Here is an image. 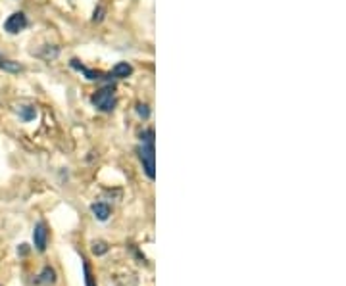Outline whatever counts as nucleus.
Returning <instances> with one entry per match:
<instances>
[{"mask_svg": "<svg viewBox=\"0 0 346 286\" xmlns=\"http://www.w3.org/2000/svg\"><path fill=\"white\" fill-rule=\"evenodd\" d=\"M39 282H56V273H54V269H50V267H46V269H43V273H41V278H39Z\"/></svg>", "mask_w": 346, "mask_h": 286, "instance_id": "nucleus-9", "label": "nucleus"}, {"mask_svg": "<svg viewBox=\"0 0 346 286\" xmlns=\"http://www.w3.org/2000/svg\"><path fill=\"white\" fill-rule=\"evenodd\" d=\"M25 27H27V18H25V14H22V12L12 14L10 18L6 20V23H4V29H6L10 35L22 33Z\"/></svg>", "mask_w": 346, "mask_h": 286, "instance_id": "nucleus-3", "label": "nucleus"}, {"mask_svg": "<svg viewBox=\"0 0 346 286\" xmlns=\"http://www.w3.org/2000/svg\"><path fill=\"white\" fill-rule=\"evenodd\" d=\"M91 211L95 213V217H97L98 221H106L110 217V206L108 204H104V202L93 204V206H91Z\"/></svg>", "mask_w": 346, "mask_h": 286, "instance_id": "nucleus-5", "label": "nucleus"}, {"mask_svg": "<svg viewBox=\"0 0 346 286\" xmlns=\"http://www.w3.org/2000/svg\"><path fill=\"white\" fill-rule=\"evenodd\" d=\"M85 280H86V286H95V282H93V275H91L89 265L86 263H85Z\"/></svg>", "mask_w": 346, "mask_h": 286, "instance_id": "nucleus-14", "label": "nucleus"}, {"mask_svg": "<svg viewBox=\"0 0 346 286\" xmlns=\"http://www.w3.org/2000/svg\"><path fill=\"white\" fill-rule=\"evenodd\" d=\"M20 117H22L23 121H33L37 117V110L31 108V106H22L20 108Z\"/></svg>", "mask_w": 346, "mask_h": 286, "instance_id": "nucleus-8", "label": "nucleus"}, {"mask_svg": "<svg viewBox=\"0 0 346 286\" xmlns=\"http://www.w3.org/2000/svg\"><path fill=\"white\" fill-rule=\"evenodd\" d=\"M137 113L141 115L142 119H148V117H150V108H148L146 104L139 102V104H137Z\"/></svg>", "mask_w": 346, "mask_h": 286, "instance_id": "nucleus-10", "label": "nucleus"}, {"mask_svg": "<svg viewBox=\"0 0 346 286\" xmlns=\"http://www.w3.org/2000/svg\"><path fill=\"white\" fill-rule=\"evenodd\" d=\"M112 73H114V77L125 79V77H129L131 73H133V67H131V64H127V62H119V64H116V66H114Z\"/></svg>", "mask_w": 346, "mask_h": 286, "instance_id": "nucleus-6", "label": "nucleus"}, {"mask_svg": "<svg viewBox=\"0 0 346 286\" xmlns=\"http://www.w3.org/2000/svg\"><path fill=\"white\" fill-rule=\"evenodd\" d=\"M95 22H102L104 20V8L102 6H98V10H95V18H93Z\"/></svg>", "mask_w": 346, "mask_h": 286, "instance_id": "nucleus-13", "label": "nucleus"}, {"mask_svg": "<svg viewBox=\"0 0 346 286\" xmlns=\"http://www.w3.org/2000/svg\"><path fill=\"white\" fill-rule=\"evenodd\" d=\"M0 69L2 71H8V73H20L22 66L18 62H12V60H0Z\"/></svg>", "mask_w": 346, "mask_h": 286, "instance_id": "nucleus-7", "label": "nucleus"}, {"mask_svg": "<svg viewBox=\"0 0 346 286\" xmlns=\"http://www.w3.org/2000/svg\"><path fill=\"white\" fill-rule=\"evenodd\" d=\"M108 252V246L104 242H95L93 244V253H97V255H102V253Z\"/></svg>", "mask_w": 346, "mask_h": 286, "instance_id": "nucleus-11", "label": "nucleus"}, {"mask_svg": "<svg viewBox=\"0 0 346 286\" xmlns=\"http://www.w3.org/2000/svg\"><path fill=\"white\" fill-rule=\"evenodd\" d=\"M81 71H83V73L86 75V79H91V81H97V79L102 77V73H98V71H91V69H86V67H83Z\"/></svg>", "mask_w": 346, "mask_h": 286, "instance_id": "nucleus-12", "label": "nucleus"}, {"mask_svg": "<svg viewBox=\"0 0 346 286\" xmlns=\"http://www.w3.org/2000/svg\"><path fill=\"white\" fill-rule=\"evenodd\" d=\"M91 102L97 106L100 111H112L116 108V96H114V88L106 87L100 88L97 94H93Z\"/></svg>", "mask_w": 346, "mask_h": 286, "instance_id": "nucleus-2", "label": "nucleus"}, {"mask_svg": "<svg viewBox=\"0 0 346 286\" xmlns=\"http://www.w3.org/2000/svg\"><path fill=\"white\" fill-rule=\"evenodd\" d=\"M139 158L142 162V169L148 179L156 177V167H154V131L148 129L144 132V138H142V146L139 148Z\"/></svg>", "mask_w": 346, "mask_h": 286, "instance_id": "nucleus-1", "label": "nucleus"}, {"mask_svg": "<svg viewBox=\"0 0 346 286\" xmlns=\"http://www.w3.org/2000/svg\"><path fill=\"white\" fill-rule=\"evenodd\" d=\"M33 240H35V248L39 252L46 250V242H48V231L44 227V223H37L35 231H33Z\"/></svg>", "mask_w": 346, "mask_h": 286, "instance_id": "nucleus-4", "label": "nucleus"}]
</instances>
